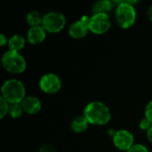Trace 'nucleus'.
Returning a JSON list of instances; mask_svg holds the SVG:
<instances>
[{
  "label": "nucleus",
  "mask_w": 152,
  "mask_h": 152,
  "mask_svg": "<svg viewBox=\"0 0 152 152\" xmlns=\"http://www.w3.org/2000/svg\"><path fill=\"white\" fill-rule=\"evenodd\" d=\"M85 118L90 124L102 126L110 120V111L102 102H93L86 107Z\"/></svg>",
  "instance_id": "obj_1"
},
{
  "label": "nucleus",
  "mask_w": 152,
  "mask_h": 152,
  "mask_svg": "<svg viewBox=\"0 0 152 152\" xmlns=\"http://www.w3.org/2000/svg\"><path fill=\"white\" fill-rule=\"evenodd\" d=\"M2 97L11 104L22 102L26 98L23 84L16 79H11L4 82L2 87Z\"/></svg>",
  "instance_id": "obj_2"
},
{
  "label": "nucleus",
  "mask_w": 152,
  "mask_h": 152,
  "mask_svg": "<svg viewBox=\"0 0 152 152\" xmlns=\"http://www.w3.org/2000/svg\"><path fill=\"white\" fill-rule=\"evenodd\" d=\"M119 5L116 10V19L118 25L123 28H130L136 20V12L130 1L118 2Z\"/></svg>",
  "instance_id": "obj_3"
},
{
  "label": "nucleus",
  "mask_w": 152,
  "mask_h": 152,
  "mask_svg": "<svg viewBox=\"0 0 152 152\" xmlns=\"http://www.w3.org/2000/svg\"><path fill=\"white\" fill-rule=\"evenodd\" d=\"M2 62L4 69L13 74L22 73L26 69V61L18 52H6L2 58Z\"/></svg>",
  "instance_id": "obj_4"
},
{
  "label": "nucleus",
  "mask_w": 152,
  "mask_h": 152,
  "mask_svg": "<svg viewBox=\"0 0 152 152\" xmlns=\"http://www.w3.org/2000/svg\"><path fill=\"white\" fill-rule=\"evenodd\" d=\"M66 23L65 17L61 12H51L43 17L42 25L45 31L50 33H56L61 31Z\"/></svg>",
  "instance_id": "obj_5"
},
{
  "label": "nucleus",
  "mask_w": 152,
  "mask_h": 152,
  "mask_svg": "<svg viewBox=\"0 0 152 152\" xmlns=\"http://www.w3.org/2000/svg\"><path fill=\"white\" fill-rule=\"evenodd\" d=\"M110 19L107 13H95L91 17L89 30L94 34H103L110 27Z\"/></svg>",
  "instance_id": "obj_6"
},
{
  "label": "nucleus",
  "mask_w": 152,
  "mask_h": 152,
  "mask_svg": "<svg viewBox=\"0 0 152 152\" xmlns=\"http://www.w3.org/2000/svg\"><path fill=\"white\" fill-rule=\"evenodd\" d=\"M39 86L43 92L45 94H55L61 86V82L58 76L55 74H45L43 76L39 82Z\"/></svg>",
  "instance_id": "obj_7"
},
{
  "label": "nucleus",
  "mask_w": 152,
  "mask_h": 152,
  "mask_svg": "<svg viewBox=\"0 0 152 152\" xmlns=\"http://www.w3.org/2000/svg\"><path fill=\"white\" fill-rule=\"evenodd\" d=\"M115 146L121 151H128L134 146V136L126 130L118 131L113 138Z\"/></svg>",
  "instance_id": "obj_8"
},
{
  "label": "nucleus",
  "mask_w": 152,
  "mask_h": 152,
  "mask_svg": "<svg viewBox=\"0 0 152 152\" xmlns=\"http://www.w3.org/2000/svg\"><path fill=\"white\" fill-rule=\"evenodd\" d=\"M21 107L23 110L28 113V114H36L37 113L40 109H41V103L39 100L36 97L33 96H28L26 97L22 102H21Z\"/></svg>",
  "instance_id": "obj_9"
},
{
  "label": "nucleus",
  "mask_w": 152,
  "mask_h": 152,
  "mask_svg": "<svg viewBox=\"0 0 152 152\" xmlns=\"http://www.w3.org/2000/svg\"><path fill=\"white\" fill-rule=\"evenodd\" d=\"M45 38V30L41 26L31 27L28 31V40L30 44L36 45L43 42Z\"/></svg>",
  "instance_id": "obj_10"
},
{
  "label": "nucleus",
  "mask_w": 152,
  "mask_h": 152,
  "mask_svg": "<svg viewBox=\"0 0 152 152\" xmlns=\"http://www.w3.org/2000/svg\"><path fill=\"white\" fill-rule=\"evenodd\" d=\"M88 30V27L83 24L80 20H77L69 27V33L74 38H82L87 35Z\"/></svg>",
  "instance_id": "obj_11"
},
{
  "label": "nucleus",
  "mask_w": 152,
  "mask_h": 152,
  "mask_svg": "<svg viewBox=\"0 0 152 152\" xmlns=\"http://www.w3.org/2000/svg\"><path fill=\"white\" fill-rule=\"evenodd\" d=\"M25 45V39L20 35L12 36L8 41V46L10 51L18 52L21 50Z\"/></svg>",
  "instance_id": "obj_12"
},
{
  "label": "nucleus",
  "mask_w": 152,
  "mask_h": 152,
  "mask_svg": "<svg viewBox=\"0 0 152 152\" xmlns=\"http://www.w3.org/2000/svg\"><path fill=\"white\" fill-rule=\"evenodd\" d=\"M89 122L85 117H78L74 119L71 124V128L75 133H82L86 131L88 127Z\"/></svg>",
  "instance_id": "obj_13"
},
{
  "label": "nucleus",
  "mask_w": 152,
  "mask_h": 152,
  "mask_svg": "<svg viewBox=\"0 0 152 152\" xmlns=\"http://www.w3.org/2000/svg\"><path fill=\"white\" fill-rule=\"evenodd\" d=\"M111 9H112V3L108 0L97 2L93 7V11L94 14L95 13H107L110 12Z\"/></svg>",
  "instance_id": "obj_14"
},
{
  "label": "nucleus",
  "mask_w": 152,
  "mask_h": 152,
  "mask_svg": "<svg viewBox=\"0 0 152 152\" xmlns=\"http://www.w3.org/2000/svg\"><path fill=\"white\" fill-rule=\"evenodd\" d=\"M27 21L32 27H36V26H39L42 23L43 18L41 17V15L38 12L34 11V12H29L27 15Z\"/></svg>",
  "instance_id": "obj_15"
},
{
  "label": "nucleus",
  "mask_w": 152,
  "mask_h": 152,
  "mask_svg": "<svg viewBox=\"0 0 152 152\" xmlns=\"http://www.w3.org/2000/svg\"><path fill=\"white\" fill-rule=\"evenodd\" d=\"M22 110H23V109H22L21 105H20V103H14V104H11L9 106L8 113L10 114V116L12 118H18L19 117L21 116Z\"/></svg>",
  "instance_id": "obj_16"
},
{
  "label": "nucleus",
  "mask_w": 152,
  "mask_h": 152,
  "mask_svg": "<svg viewBox=\"0 0 152 152\" xmlns=\"http://www.w3.org/2000/svg\"><path fill=\"white\" fill-rule=\"evenodd\" d=\"M0 100H1L0 101V118H3L9 111V105H8V102L3 97H1Z\"/></svg>",
  "instance_id": "obj_17"
},
{
  "label": "nucleus",
  "mask_w": 152,
  "mask_h": 152,
  "mask_svg": "<svg viewBox=\"0 0 152 152\" xmlns=\"http://www.w3.org/2000/svg\"><path fill=\"white\" fill-rule=\"evenodd\" d=\"M127 152H149L148 151V149L143 146V145H141V144H136V145H134L132 148H130Z\"/></svg>",
  "instance_id": "obj_18"
},
{
  "label": "nucleus",
  "mask_w": 152,
  "mask_h": 152,
  "mask_svg": "<svg viewBox=\"0 0 152 152\" xmlns=\"http://www.w3.org/2000/svg\"><path fill=\"white\" fill-rule=\"evenodd\" d=\"M152 126V124L145 118H143L141 122H140V128L141 129H142V130H149L151 127Z\"/></svg>",
  "instance_id": "obj_19"
},
{
  "label": "nucleus",
  "mask_w": 152,
  "mask_h": 152,
  "mask_svg": "<svg viewBox=\"0 0 152 152\" xmlns=\"http://www.w3.org/2000/svg\"><path fill=\"white\" fill-rule=\"evenodd\" d=\"M145 114H146V118L152 124V101L147 105Z\"/></svg>",
  "instance_id": "obj_20"
},
{
  "label": "nucleus",
  "mask_w": 152,
  "mask_h": 152,
  "mask_svg": "<svg viewBox=\"0 0 152 152\" xmlns=\"http://www.w3.org/2000/svg\"><path fill=\"white\" fill-rule=\"evenodd\" d=\"M40 152H56L53 145L51 144H45L41 147Z\"/></svg>",
  "instance_id": "obj_21"
},
{
  "label": "nucleus",
  "mask_w": 152,
  "mask_h": 152,
  "mask_svg": "<svg viewBox=\"0 0 152 152\" xmlns=\"http://www.w3.org/2000/svg\"><path fill=\"white\" fill-rule=\"evenodd\" d=\"M90 20H91V18H89L88 16H83L81 19H80V21L83 23V24H85L86 27H88V28H89V24H90Z\"/></svg>",
  "instance_id": "obj_22"
},
{
  "label": "nucleus",
  "mask_w": 152,
  "mask_h": 152,
  "mask_svg": "<svg viewBox=\"0 0 152 152\" xmlns=\"http://www.w3.org/2000/svg\"><path fill=\"white\" fill-rule=\"evenodd\" d=\"M147 136H148V140L152 143V126L147 131Z\"/></svg>",
  "instance_id": "obj_23"
},
{
  "label": "nucleus",
  "mask_w": 152,
  "mask_h": 152,
  "mask_svg": "<svg viewBox=\"0 0 152 152\" xmlns=\"http://www.w3.org/2000/svg\"><path fill=\"white\" fill-rule=\"evenodd\" d=\"M0 38H1V41H0V45H4L5 43H6V38H5V37L2 34V35H0Z\"/></svg>",
  "instance_id": "obj_24"
},
{
  "label": "nucleus",
  "mask_w": 152,
  "mask_h": 152,
  "mask_svg": "<svg viewBox=\"0 0 152 152\" xmlns=\"http://www.w3.org/2000/svg\"><path fill=\"white\" fill-rule=\"evenodd\" d=\"M148 16H149L150 20L152 21V5L150 7L149 11H148Z\"/></svg>",
  "instance_id": "obj_25"
}]
</instances>
